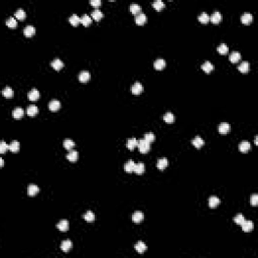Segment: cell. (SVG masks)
<instances>
[{"mask_svg":"<svg viewBox=\"0 0 258 258\" xmlns=\"http://www.w3.org/2000/svg\"><path fill=\"white\" fill-rule=\"evenodd\" d=\"M137 146H138L139 151H140L141 153H146L150 149V143L147 142L145 139H141V140L138 141Z\"/></svg>","mask_w":258,"mask_h":258,"instance_id":"cell-1","label":"cell"},{"mask_svg":"<svg viewBox=\"0 0 258 258\" xmlns=\"http://www.w3.org/2000/svg\"><path fill=\"white\" fill-rule=\"evenodd\" d=\"M142 91H143V86H142V84L139 83V82H136V83H134L133 86L131 87V92L133 93L134 95L140 94Z\"/></svg>","mask_w":258,"mask_h":258,"instance_id":"cell-2","label":"cell"},{"mask_svg":"<svg viewBox=\"0 0 258 258\" xmlns=\"http://www.w3.org/2000/svg\"><path fill=\"white\" fill-rule=\"evenodd\" d=\"M146 20H147V17H146V15H145V13L140 12V13H138V14H136L135 21L138 25H142V24H144L145 22H146Z\"/></svg>","mask_w":258,"mask_h":258,"instance_id":"cell-3","label":"cell"},{"mask_svg":"<svg viewBox=\"0 0 258 258\" xmlns=\"http://www.w3.org/2000/svg\"><path fill=\"white\" fill-rule=\"evenodd\" d=\"M38 192H40V188H38V187L36 186V184H30L28 186V188H27V194H28L30 197L35 196Z\"/></svg>","mask_w":258,"mask_h":258,"instance_id":"cell-4","label":"cell"},{"mask_svg":"<svg viewBox=\"0 0 258 258\" xmlns=\"http://www.w3.org/2000/svg\"><path fill=\"white\" fill-rule=\"evenodd\" d=\"M91 78V74L88 72V71H82L79 74V81L82 82V83H86L90 80Z\"/></svg>","mask_w":258,"mask_h":258,"instance_id":"cell-5","label":"cell"},{"mask_svg":"<svg viewBox=\"0 0 258 258\" xmlns=\"http://www.w3.org/2000/svg\"><path fill=\"white\" fill-rule=\"evenodd\" d=\"M242 229H243L244 232H250L251 230L254 228V225H253V222L250 220H245L243 223H242Z\"/></svg>","mask_w":258,"mask_h":258,"instance_id":"cell-6","label":"cell"},{"mask_svg":"<svg viewBox=\"0 0 258 258\" xmlns=\"http://www.w3.org/2000/svg\"><path fill=\"white\" fill-rule=\"evenodd\" d=\"M218 130H219V132H220V133H222V134L228 133V132H229V130H230V124H229V123H227V122L220 123V125H219V127H218Z\"/></svg>","mask_w":258,"mask_h":258,"instance_id":"cell-7","label":"cell"},{"mask_svg":"<svg viewBox=\"0 0 258 258\" xmlns=\"http://www.w3.org/2000/svg\"><path fill=\"white\" fill-rule=\"evenodd\" d=\"M143 219H144V215H143V213L140 211H136L135 213L132 215V221H133L134 223H140Z\"/></svg>","mask_w":258,"mask_h":258,"instance_id":"cell-8","label":"cell"},{"mask_svg":"<svg viewBox=\"0 0 258 258\" xmlns=\"http://www.w3.org/2000/svg\"><path fill=\"white\" fill-rule=\"evenodd\" d=\"M210 19H211V21L213 22V23L217 24L221 21V19H222V14H221L219 11H215L214 13H212V15L210 16Z\"/></svg>","mask_w":258,"mask_h":258,"instance_id":"cell-9","label":"cell"},{"mask_svg":"<svg viewBox=\"0 0 258 258\" xmlns=\"http://www.w3.org/2000/svg\"><path fill=\"white\" fill-rule=\"evenodd\" d=\"M57 227H58V229L60 230V231L66 232L69 229V222H68V220H61L58 223Z\"/></svg>","mask_w":258,"mask_h":258,"instance_id":"cell-10","label":"cell"},{"mask_svg":"<svg viewBox=\"0 0 258 258\" xmlns=\"http://www.w3.org/2000/svg\"><path fill=\"white\" fill-rule=\"evenodd\" d=\"M252 19H253V16H252V14L249 13V12L243 13V14H242V16H241V21L243 22L244 24H249L250 22L252 21Z\"/></svg>","mask_w":258,"mask_h":258,"instance_id":"cell-11","label":"cell"},{"mask_svg":"<svg viewBox=\"0 0 258 258\" xmlns=\"http://www.w3.org/2000/svg\"><path fill=\"white\" fill-rule=\"evenodd\" d=\"M135 250L137 251V253H139V254H142V253H144L147 250V246L143 242L139 241L135 245Z\"/></svg>","mask_w":258,"mask_h":258,"instance_id":"cell-12","label":"cell"},{"mask_svg":"<svg viewBox=\"0 0 258 258\" xmlns=\"http://www.w3.org/2000/svg\"><path fill=\"white\" fill-rule=\"evenodd\" d=\"M61 107V102L59 100H52L49 104V108L51 111H57Z\"/></svg>","mask_w":258,"mask_h":258,"instance_id":"cell-13","label":"cell"},{"mask_svg":"<svg viewBox=\"0 0 258 258\" xmlns=\"http://www.w3.org/2000/svg\"><path fill=\"white\" fill-rule=\"evenodd\" d=\"M192 143H193V145L195 147L200 148V147H202L203 145H204L205 141H204V139H203L202 137H200V136H196V137L192 140Z\"/></svg>","mask_w":258,"mask_h":258,"instance_id":"cell-14","label":"cell"},{"mask_svg":"<svg viewBox=\"0 0 258 258\" xmlns=\"http://www.w3.org/2000/svg\"><path fill=\"white\" fill-rule=\"evenodd\" d=\"M27 97H28V99L30 100V101H36V100L40 98V92H38L36 89H33V90L28 93Z\"/></svg>","mask_w":258,"mask_h":258,"instance_id":"cell-15","label":"cell"},{"mask_svg":"<svg viewBox=\"0 0 258 258\" xmlns=\"http://www.w3.org/2000/svg\"><path fill=\"white\" fill-rule=\"evenodd\" d=\"M23 33L24 35L27 36V37H30V36H33V35L35 33V26L33 25H27L25 28L23 29Z\"/></svg>","mask_w":258,"mask_h":258,"instance_id":"cell-16","label":"cell"},{"mask_svg":"<svg viewBox=\"0 0 258 258\" xmlns=\"http://www.w3.org/2000/svg\"><path fill=\"white\" fill-rule=\"evenodd\" d=\"M202 70L204 71V72H206V73H208V74H209V73H211L212 71L214 70L213 64H212L211 61H205V63L202 65Z\"/></svg>","mask_w":258,"mask_h":258,"instance_id":"cell-17","label":"cell"},{"mask_svg":"<svg viewBox=\"0 0 258 258\" xmlns=\"http://www.w3.org/2000/svg\"><path fill=\"white\" fill-rule=\"evenodd\" d=\"M72 246H73V244H72V242H71L70 240H65V241L61 242V250H63L64 252L67 253V252H69V251L71 250Z\"/></svg>","mask_w":258,"mask_h":258,"instance_id":"cell-18","label":"cell"},{"mask_svg":"<svg viewBox=\"0 0 258 258\" xmlns=\"http://www.w3.org/2000/svg\"><path fill=\"white\" fill-rule=\"evenodd\" d=\"M168 158H165V157H163V158H159L158 160H157V168H159L160 170H163L164 168L168 166Z\"/></svg>","mask_w":258,"mask_h":258,"instance_id":"cell-19","label":"cell"},{"mask_svg":"<svg viewBox=\"0 0 258 258\" xmlns=\"http://www.w3.org/2000/svg\"><path fill=\"white\" fill-rule=\"evenodd\" d=\"M78 157H79V154H78V151H76V150L71 149L69 153L67 154V158L69 159L70 161H72V163H75L78 159Z\"/></svg>","mask_w":258,"mask_h":258,"instance_id":"cell-20","label":"cell"},{"mask_svg":"<svg viewBox=\"0 0 258 258\" xmlns=\"http://www.w3.org/2000/svg\"><path fill=\"white\" fill-rule=\"evenodd\" d=\"M250 148H251L250 143L248 142V141H246V140L242 141V142H240V144H239V150L242 151V152H247Z\"/></svg>","mask_w":258,"mask_h":258,"instance_id":"cell-21","label":"cell"},{"mask_svg":"<svg viewBox=\"0 0 258 258\" xmlns=\"http://www.w3.org/2000/svg\"><path fill=\"white\" fill-rule=\"evenodd\" d=\"M220 204V199L216 196H212L209 198V206L211 208H216L218 205Z\"/></svg>","mask_w":258,"mask_h":258,"instance_id":"cell-22","label":"cell"},{"mask_svg":"<svg viewBox=\"0 0 258 258\" xmlns=\"http://www.w3.org/2000/svg\"><path fill=\"white\" fill-rule=\"evenodd\" d=\"M52 67L54 68V69H56L57 71L61 70V68L64 67V63L61 61V60H60V59H54V61H52Z\"/></svg>","mask_w":258,"mask_h":258,"instance_id":"cell-23","label":"cell"},{"mask_svg":"<svg viewBox=\"0 0 258 258\" xmlns=\"http://www.w3.org/2000/svg\"><path fill=\"white\" fill-rule=\"evenodd\" d=\"M241 59V54L237 51H234L231 52V54L229 56V60L232 61V63H237L239 60Z\"/></svg>","mask_w":258,"mask_h":258,"instance_id":"cell-24","label":"cell"},{"mask_svg":"<svg viewBox=\"0 0 258 258\" xmlns=\"http://www.w3.org/2000/svg\"><path fill=\"white\" fill-rule=\"evenodd\" d=\"M23 114H24L23 109L20 108V107H16V108H15L14 110H13V112H12V115H13V117H14L15 119H19V118H21L22 116H23Z\"/></svg>","mask_w":258,"mask_h":258,"instance_id":"cell-25","label":"cell"},{"mask_svg":"<svg viewBox=\"0 0 258 258\" xmlns=\"http://www.w3.org/2000/svg\"><path fill=\"white\" fill-rule=\"evenodd\" d=\"M19 148H20V144H19V142H18V141H16V140H14V141H12V142L10 143V144L8 145V149L10 150V151H12V152H17L18 150H19Z\"/></svg>","mask_w":258,"mask_h":258,"instance_id":"cell-26","label":"cell"},{"mask_svg":"<svg viewBox=\"0 0 258 258\" xmlns=\"http://www.w3.org/2000/svg\"><path fill=\"white\" fill-rule=\"evenodd\" d=\"M26 113H27V115H29V116H35L38 113V108L35 106V105H30V106L27 107Z\"/></svg>","mask_w":258,"mask_h":258,"instance_id":"cell-27","label":"cell"},{"mask_svg":"<svg viewBox=\"0 0 258 258\" xmlns=\"http://www.w3.org/2000/svg\"><path fill=\"white\" fill-rule=\"evenodd\" d=\"M134 166H135V163H134V161L131 160V159H129V160L127 161V163H125V165H124L125 172H134Z\"/></svg>","mask_w":258,"mask_h":258,"instance_id":"cell-28","label":"cell"},{"mask_svg":"<svg viewBox=\"0 0 258 258\" xmlns=\"http://www.w3.org/2000/svg\"><path fill=\"white\" fill-rule=\"evenodd\" d=\"M238 69L241 73H247L249 71V63L247 61H243L238 66Z\"/></svg>","mask_w":258,"mask_h":258,"instance_id":"cell-29","label":"cell"},{"mask_svg":"<svg viewBox=\"0 0 258 258\" xmlns=\"http://www.w3.org/2000/svg\"><path fill=\"white\" fill-rule=\"evenodd\" d=\"M91 16L94 18L95 20H100L102 17H103V13H102V11L100 10V9L96 8V9H94V10L92 11V13H91Z\"/></svg>","mask_w":258,"mask_h":258,"instance_id":"cell-30","label":"cell"},{"mask_svg":"<svg viewBox=\"0 0 258 258\" xmlns=\"http://www.w3.org/2000/svg\"><path fill=\"white\" fill-rule=\"evenodd\" d=\"M2 95L4 96L7 99H10V98L13 97V90L10 88V87H5L2 91Z\"/></svg>","mask_w":258,"mask_h":258,"instance_id":"cell-31","label":"cell"},{"mask_svg":"<svg viewBox=\"0 0 258 258\" xmlns=\"http://www.w3.org/2000/svg\"><path fill=\"white\" fill-rule=\"evenodd\" d=\"M165 67V61L163 59H157L154 61V68L156 70H163Z\"/></svg>","mask_w":258,"mask_h":258,"instance_id":"cell-32","label":"cell"},{"mask_svg":"<svg viewBox=\"0 0 258 258\" xmlns=\"http://www.w3.org/2000/svg\"><path fill=\"white\" fill-rule=\"evenodd\" d=\"M14 16L16 17L17 19H19V20H23L24 18H25V16H26V13H25V11H24L23 9L19 8V9H17V10L15 11Z\"/></svg>","mask_w":258,"mask_h":258,"instance_id":"cell-33","label":"cell"},{"mask_svg":"<svg viewBox=\"0 0 258 258\" xmlns=\"http://www.w3.org/2000/svg\"><path fill=\"white\" fill-rule=\"evenodd\" d=\"M144 170H145V165L142 163H139L137 164H135V166H134V172L137 173V175L143 173L144 172Z\"/></svg>","mask_w":258,"mask_h":258,"instance_id":"cell-34","label":"cell"},{"mask_svg":"<svg viewBox=\"0 0 258 258\" xmlns=\"http://www.w3.org/2000/svg\"><path fill=\"white\" fill-rule=\"evenodd\" d=\"M137 144H138V140L134 137L128 139V141H127V147H128L130 150L134 149V147L137 146Z\"/></svg>","mask_w":258,"mask_h":258,"instance_id":"cell-35","label":"cell"},{"mask_svg":"<svg viewBox=\"0 0 258 258\" xmlns=\"http://www.w3.org/2000/svg\"><path fill=\"white\" fill-rule=\"evenodd\" d=\"M70 22H71V24H72V25L77 26L78 24L81 22V18L78 16L77 14H75V13H74V14H72L70 16Z\"/></svg>","mask_w":258,"mask_h":258,"instance_id":"cell-36","label":"cell"},{"mask_svg":"<svg viewBox=\"0 0 258 258\" xmlns=\"http://www.w3.org/2000/svg\"><path fill=\"white\" fill-rule=\"evenodd\" d=\"M163 120L168 123H172L175 121V115L172 113V112H166L163 115Z\"/></svg>","mask_w":258,"mask_h":258,"instance_id":"cell-37","label":"cell"},{"mask_svg":"<svg viewBox=\"0 0 258 258\" xmlns=\"http://www.w3.org/2000/svg\"><path fill=\"white\" fill-rule=\"evenodd\" d=\"M63 144H64V147H65L66 149H69V150L73 149V147L75 146V142L72 140V139H65Z\"/></svg>","mask_w":258,"mask_h":258,"instance_id":"cell-38","label":"cell"},{"mask_svg":"<svg viewBox=\"0 0 258 258\" xmlns=\"http://www.w3.org/2000/svg\"><path fill=\"white\" fill-rule=\"evenodd\" d=\"M129 9H130V11L133 13V14H138V12L140 11L141 7H140V5L137 4V3H132V4H130Z\"/></svg>","mask_w":258,"mask_h":258,"instance_id":"cell-39","label":"cell"},{"mask_svg":"<svg viewBox=\"0 0 258 258\" xmlns=\"http://www.w3.org/2000/svg\"><path fill=\"white\" fill-rule=\"evenodd\" d=\"M6 25L10 28H14V27L17 26V21L14 17H9L7 20H6Z\"/></svg>","mask_w":258,"mask_h":258,"instance_id":"cell-40","label":"cell"},{"mask_svg":"<svg viewBox=\"0 0 258 258\" xmlns=\"http://www.w3.org/2000/svg\"><path fill=\"white\" fill-rule=\"evenodd\" d=\"M152 6L156 9V10H161L164 7V2L163 0H155L154 2H152Z\"/></svg>","mask_w":258,"mask_h":258,"instance_id":"cell-41","label":"cell"},{"mask_svg":"<svg viewBox=\"0 0 258 258\" xmlns=\"http://www.w3.org/2000/svg\"><path fill=\"white\" fill-rule=\"evenodd\" d=\"M199 20H200L202 23H207V22H209V20H210L209 14H208L207 12H202L200 15H199Z\"/></svg>","mask_w":258,"mask_h":258,"instance_id":"cell-42","label":"cell"},{"mask_svg":"<svg viewBox=\"0 0 258 258\" xmlns=\"http://www.w3.org/2000/svg\"><path fill=\"white\" fill-rule=\"evenodd\" d=\"M84 219L87 221V222H93L95 220V215L92 211H88L86 212V214L84 215Z\"/></svg>","mask_w":258,"mask_h":258,"instance_id":"cell-43","label":"cell"},{"mask_svg":"<svg viewBox=\"0 0 258 258\" xmlns=\"http://www.w3.org/2000/svg\"><path fill=\"white\" fill-rule=\"evenodd\" d=\"M81 22L85 26H88L89 24H91V22H92V18H91V16H89L88 14H84L81 18Z\"/></svg>","mask_w":258,"mask_h":258,"instance_id":"cell-44","label":"cell"},{"mask_svg":"<svg viewBox=\"0 0 258 258\" xmlns=\"http://www.w3.org/2000/svg\"><path fill=\"white\" fill-rule=\"evenodd\" d=\"M228 51H229V49H228V45H226V43H221L218 47V52H220L221 54H226L228 52Z\"/></svg>","mask_w":258,"mask_h":258,"instance_id":"cell-45","label":"cell"},{"mask_svg":"<svg viewBox=\"0 0 258 258\" xmlns=\"http://www.w3.org/2000/svg\"><path fill=\"white\" fill-rule=\"evenodd\" d=\"M143 139H145L147 142L151 143V142H153V141H154L155 135H154L153 133H151V132H148V133H145L144 134V138H143Z\"/></svg>","mask_w":258,"mask_h":258,"instance_id":"cell-46","label":"cell"},{"mask_svg":"<svg viewBox=\"0 0 258 258\" xmlns=\"http://www.w3.org/2000/svg\"><path fill=\"white\" fill-rule=\"evenodd\" d=\"M245 221V218H244V216L242 215V214H238L237 216H235L234 218V222L236 224H238V225H242V223Z\"/></svg>","mask_w":258,"mask_h":258,"instance_id":"cell-47","label":"cell"},{"mask_svg":"<svg viewBox=\"0 0 258 258\" xmlns=\"http://www.w3.org/2000/svg\"><path fill=\"white\" fill-rule=\"evenodd\" d=\"M8 149V145L5 143V141L2 140L1 142H0V152L1 153H5V151Z\"/></svg>","mask_w":258,"mask_h":258,"instance_id":"cell-48","label":"cell"},{"mask_svg":"<svg viewBox=\"0 0 258 258\" xmlns=\"http://www.w3.org/2000/svg\"><path fill=\"white\" fill-rule=\"evenodd\" d=\"M250 202H251V204H252L253 206H256V205L258 204V195H257V194H253V195L251 196Z\"/></svg>","mask_w":258,"mask_h":258,"instance_id":"cell-49","label":"cell"},{"mask_svg":"<svg viewBox=\"0 0 258 258\" xmlns=\"http://www.w3.org/2000/svg\"><path fill=\"white\" fill-rule=\"evenodd\" d=\"M91 5L95 6V7H98V6L101 5V0H91Z\"/></svg>","mask_w":258,"mask_h":258,"instance_id":"cell-50","label":"cell"},{"mask_svg":"<svg viewBox=\"0 0 258 258\" xmlns=\"http://www.w3.org/2000/svg\"><path fill=\"white\" fill-rule=\"evenodd\" d=\"M0 164H1V166H3V164H4L3 159H2V158H0Z\"/></svg>","mask_w":258,"mask_h":258,"instance_id":"cell-51","label":"cell"},{"mask_svg":"<svg viewBox=\"0 0 258 258\" xmlns=\"http://www.w3.org/2000/svg\"><path fill=\"white\" fill-rule=\"evenodd\" d=\"M257 138H258V136H255V144H257Z\"/></svg>","mask_w":258,"mask_h":258,"instance_id":"cell-52","label":"cell"}]
</instances>
